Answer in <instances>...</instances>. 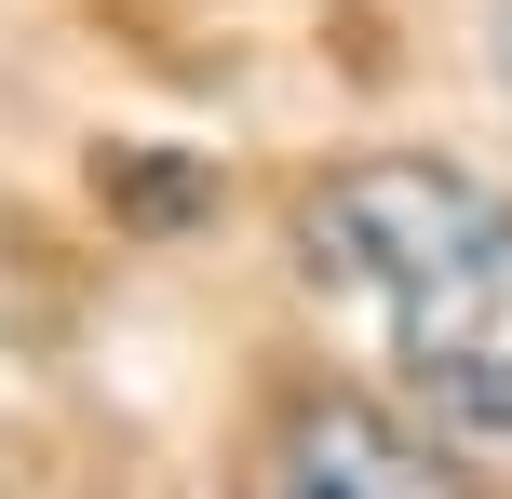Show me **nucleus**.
I'll use <instances>...</instances> for the list:
<instances>
[{"mask_svg":"<svg viewBox=\"0 0 512 499\" xmlns=\"http://www.w3.org/2000/svg\"><path fill=\"white\" fill-rule=\"evenodd\" d=\"M297 270L378 311L432 419L512 432V189L445 149H351L297 189Z\"/></svg>","mask_w":512,"mask_h":499,"instance_id":"nucleus-1","label":"nucleus"},{"mask_svg":"<svg viewBox=\"0 0 512 499\" xmlns=\"http://www.w3.org/2000/svg\"><path fill=\"white\" fill-rule=\"evenodd\" d=\"M486 41H499V81H512V0H499V14H486Z\"/></svg>","mask_w":512,"mask_h":499,"instance_id":"nucleus-3","label":"nucleus"},{"mask_svg":"<svg viewBox=\"0 0 512 499\" xmlns=\"http://www.w3.org/2000/svg\"><path fill=\"white\" fill-rule=\"evenodd\" d=\"M243 499H486L418 419H391L378 392H283L243 446Z\"/></svg>","mask_w":512,"mask_h":499,"instance_id":"nucleus-2","label":"nucleus"}]
</instances>
